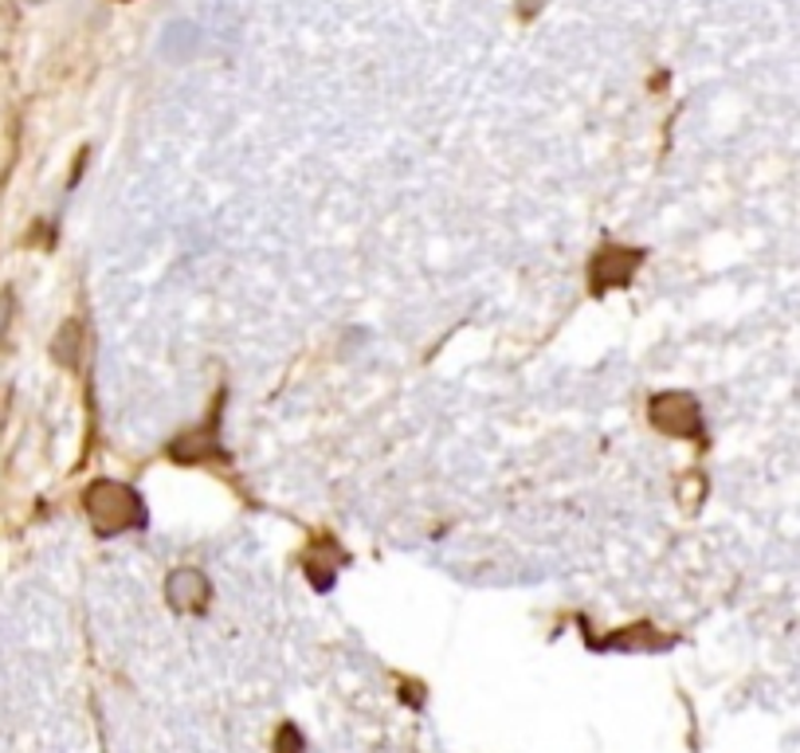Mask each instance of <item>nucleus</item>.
Listing matches in <instances>:
<instances>
[{"label": "nucleus", "mask_w": 800, "mask_h": 753, "mask_svg": "<svg viewBox=\"0 0 800 753\" xmlns=\"http://www.w3.org/2000/svg\"><path fill=\"white\" fill-rule=\"evenodd\" d=\"M32 4H43V0H32Z\"/></svg>", "instance_id": "1a4fd4ad"}, {"label": "nucleus", "mask_w": 800, "mask_h": 753, "mask_svg": "<svg viewBox=\"0 0 800 753\" xmlns=\"http://www.w3.org/2000/svg\"><path fill=\"white\" fill-rule=\"evenodd\" d=\"M276 753H307V742H302L299 726L294 722H283L276 734Z\"/></svg>", "instance_id": "0eeeda50"}, {"label": "nucleus", "mask_w": 800, "mask_h": 753, "mask_svg": "<svg viewBox=\"0 0 800 753\" xmlns=\"http://www.w3.org/2000/svg\"><path fill=\"white\" fill-rule=\"evenodd\" d=\"M640 268H644V248H612L609 243L589 260V283L596 295H604L612 286H628Z\"/></svg>", "instance_id": "7ed1b4c3"}, {"label": "nucleus", "mask_w": 800, "mask_h": 753, "mask_svg": "<svg viewBox=\"0 0 800 753\" xmlns=\"http://www.w3.org/2000/svg\"><path fill=\"white\" fill-rule=\"evenodd\" d=\"M216 420H220V412L208 416L197 432L177 436V440H173V448H169V456L177 459V463H208V459H225V451H220V432H216Z\"/></svg>", "instance_id": "39448f33"}, {"label": "nucleus", "mask_w": 800, "mask_h": 753, "mask_svg": "<svg viewBox=\"0 0 800 753\" xmlns=\"http://www.w3.org/2000/svg\"><path fill=\"white\" fill-rule=\"evenodd\" d=\"M165 597H169L173 613H205L208 600H212V581H208L205 569H193V565H181L165 577Z\"/></svg>", "instance_id": "20e7f679"}, {"label": "nucleus", "mask_w": 800, "mask_h": 753, "mask_svg": "<svg viewBox=\"0 0 800 753\" xmlns=\"http://www.w3.org/2000/svg\"><path fill=\"white\" fill-rule=\"evenodd\" d=\"M596 648H620V651H663L672 648V640L667 636H659L652 628V624H632V628H624V632L609 636V640H601Z\"/></svg>", "instance_id": "423d86ee"}, {"label": "nucleus", "mask_w": 800, "mask_h": 753, "mask_svg": "<svg viewBox=\"0 0 800 753\" xmlns=\"http://www.w3.org/2000/svg\"><path fill=\"white\" fill-rule=\"evenodd\" d=\"M83 511H86V519H91V526H95V534H103V537L149 526L142 494L129 483H118V479H95V483L86 487Z\"/></svg>", "instance_id": "f257e3e1"}, {"label": "nucleus", "mask_w": 800, "mask_h": 753, "mask_svg": "<svg viewBox=\"0 0 800 753\" xmlns=\"http://www.w3.org/2000/svg\"><path fill=\"white\" fill-rule=\"evenodd\" d=\"M12 311H17L12 291H0V342H4V334H9V326H12Z\"/></svg>", "instance_id": "6e6552de"}, {"label": "nucleus", "mask_w": 800, "mask_h": 753, "mask_svg": "<svg viewBox=\"0 0 800 753\" xmlns=\"http://www.w3.org/2000/svg\"><path fill=\"white\" fill-rule=\"evenodd\" d=\"M647 420L655 432L672 436V440H690L698 448H706V416L690 393L683 389H663L647 400Z\"/></svg>", "instance_id": "f03ea898"}]
</instances>
